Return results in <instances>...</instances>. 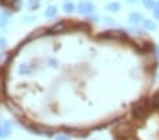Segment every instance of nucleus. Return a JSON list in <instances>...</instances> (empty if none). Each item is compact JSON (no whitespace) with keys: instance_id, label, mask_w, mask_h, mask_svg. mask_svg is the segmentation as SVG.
Listing matches in <instances>:
<instances>
[{"instance_id":"obj_1","label":"nucleus","mask_w":159,"mask_h":140,"mask_svg":"<svg viewBox=\"0 0 159 140\" xmlns=\"http://www.w3.org/2000/svg\"><path fill=\"white\" fill-rule=\"evenodd\" d=\"M78 12L80 14H90V13L94 12V6L92 3H89V2H82L78 6Z\"/></svg>"},{"instance_id":"obj_2","label":"nucleus","mask_w":159,"mask_h":140,"mask_svg":"<svg viewBox=\"0 0 159 140\" xmlns=\"http://www.w3.org/2000/svg\"><path fill=\"white\" fill-rule=\"evenodd\" d=\"M129 22H131L132 24H138V23L144 22V18H142V16L139 14V13H131V14H129Z\"/></svg>"},{"instance_id":"obj_3","label":"nucleus","mask_w":159,"mask_h":140,"mask_svg":"<svg viewBox=\"0 0 159 140\" xmlns=\"http://www.w3.org/2000/svg\"><path fill=\"white\" fill-rule=\"evenodd\" d=\"M106 9L110 13H117V12H120V4H118L117 2H111V3H108L107 6H106Z\"/></svg>"},{"instance_id":"obj_4","label":"nucleus","mask_w":159,"mask_h":140,"mask_svg":"<svg viewBox=\"0 0 159 140\" xmlns=\"http://www.w3.org/2000/svg\"><path fill=\"white\" fill-rule=\"evenodd\" d=\"M142 26H144L145 30H149V31L156 30V24L152 22V20H144V22H142Z\"/></svg>"},{"instance_id":"obj_5","label":"nucleus","mask_w":159,"mask_h":140,"mask_svg":"<svg viewBox=\"0 0 159 140\" xmlns=\"http://www.w3.org/2000/svg\"><path fill=\"white\" fill-rule=\"evenodd\" d=\"M18 72H20L21 75H23V74H30L31 72L30 65H28V64H21L20 68H18Z\"/></svg>"},{"instance_id":"obj_6","label":"nucleus","mask_w":159,"mask_h":140,"mask_svg":"<svg viewBox=\"0 0 159 140\" xmlns=\"http://www.w3.org/2000/svg\"><path fill=\"white\" fill-rule=\"evenodd\" d=\"M57 12H58V9L57 7H49V9H47V12H45V17H54L55 14H57Z\"/></svg>"},{"instance_id":"obj_7","label":"nucleus","mask_w":159,"mask_h":140,"mask_svg":"<svg viewBox=\"0 0 159 140\" xmlns=\"http://www.w3.org/2000/svg\"><path fill=\"white\" fill-rule=\"evenodd\" d=\"M145 9H155V2L153 0H142Z\"/></svg>"},{"instance_id":"obj_8","label":"nucleus","mask_w":159,"mask_h":140,"mask_svg":"<svg viewBox=\"0 0 159 140\" xmlns=\"http://www.w3.org/2000/svg\"><path fill=\"white\" fill-rule=\"evenodd\" d=\"M63 10H65V13H73L75 12V6H73V3H65L63 4Z\"/></svg>"},{"instance_id":"obj_9","label":"nucleus","mask_w":159,"mask_h":140,"mask_svg":"<svg viewBox=\"0 0 159 140\" xmlns=\"http://www.w3.org/2000/svg\"><path fill=\"white\" fill-rule=\"evenodd\" d=\"M9 60V52H3V54H0V65H4Z\"/></svg>"},{"instance_id":"obj_10","label":"nucleus","mask_w":159,"mask_h":140,"mask_svg":"<svg viewBox=\"0 0 159 140\" xmlns=\"http://www.w3.org/2000/svg\"><path fill=\"white\" fill-rule=\"evenodd\" d=\"M34 20H35V17H34V16H28V17L23 18V23H33Z\"/></svg>"},{"instance_id":"obj_11","label":"nucleus","mask_w":159,"mask_h":140,"mask_svg":"<svg viewBox=\"0 0 159 140\" xmlns=\"http://www.w3.org/2000/svg\"><path fill=\"white\" fill-rule=\"evenodd\" d=\"M104 23H106V24H108V26H114L116 24V22L113 20V18H110V17L104 18Z\"/></svg>"},{"instance_id":"obj_12","label":"nucleus","mask_w":159,"mask_h":140,"mask_svg":"<svg viewBox=\"0 0 159 140\" xmlns=\"http://www.w3.org/2000/svg\"><path fill=\"white\" fill-rule=\"evenodd\" d=\"M6 24H7V18L0 16V27H6Z\"/></svg>"},{"instance_id":"obj_13","label":"nucleus","mask_w":159,"mask_h":140,"mask_svg":"<svg viewBox=\"0 0 159 140\" xmlns=\"http://www.w3.org/2000/svg\"><path fill=\"white\" fill-rule=\"evenodd\" d=\"M65 28V24H57L55 27H52V31H59V30H63Z\"/></svg>"},{"instance_id":"obj_14","label":"nucleus","mask_w":159,"mask_h":140,"mask_svg":"<svg viewBox=\"0 0 159 140\" xmlns=\"http://www.w3.org/2000/svg\"><path fill=\"white\" fill-rule=\"evenodd\" d=\"M4 47H6V41H4V38H2V37H0V50L4 48Z\"/></svg>"},{"instance_id":"obj_15","label":"nucleus","mask_w":159,"mask_h":140,"mask_svg":"<svg viewBox=\"0 0 159 140\" xmlns=\"http://www.w3.org/2000/svg\"><path fill=\"white\" fill-rule=\"evenodd\" d=\"M55 140H70V139L69 137H66V136H57Z\"/></svg>"},{"instance_id":"obj_16","label":"nucleus","mask_w":159,"mask_h":140,"mask_svg":"<svg viewBox=\"0 0 159 140\" xmlns=\"http://www.w3.org/2000/svg\"><path fill=\"white\" fill-rule=\"evenodd\" d=\"M3 4H10V3H13V0H0Z\"/></svg>"},{"instance_id":"obj_17","label":"nucleus","mask_w":159,"mask_h":140,"mask_svg":"<svg viewBox=\"0 0 159 140\" xmlns=\"http://www.w3.org/2000/svg\"><path fill=\"white\" fill-rule=\"evenodd\" d=\"M127 2H128L129 4H135V3H137V0H127Z\"/></svg>"},{"instance_id":"obj_18","label":"nucleus","mask_w":159,"mask_h":140,"mask_svg":"<svg viewBox=\"0 0 159 140\" xmlns=\"http://www.w3.org/2000/svg\"><path fill=\"white\" fill-rule=\"evenodd\" d=\"M155 17L159 20V10H155Z\"/></svg>"},{"instance_id":"obj_19","label":"nucleus","mask_w":159,"mask_h":140,"mask_svg":"<svg viewBox=\"0 0 159 140\" xmlns=\"http://www.w3.org/2000/svg\"><path fill=\"white\" fill-rule=\"evenodd\" d=\"M155 10H159V2L158 3H155Z\"/></svg>"},{"instance_id":"obj_20","label":"nucleus","mask_w":159,"mask_h":140,"mask_svg":"<svg viewBox=\"0 0 159 140\" xmlns=\"http://www.w3.org/2000/svg\"><path fill=\"white\" fill-rule=\"evenodd\" d=\"M125 140H137V139H134V137H127Z\"/></svg>"},{"instance_id":"obj_21","label":"nucleus","mask_w":159,"mask_h":140,"mask_svg":"<svg viewBox=\"0 0 159 140\" xmlns=\"http://www.w3.org/2000/svg\"><path fill=\"white\" fill-rule=\"evenodd\" d=\"M158 57H159V50H158Z\"/></svg>"}]
</instances>
